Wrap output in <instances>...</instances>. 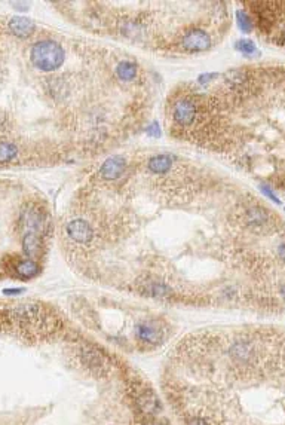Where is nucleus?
I'll return each mask as SVG.
<instances>
[{"label":"nucleus","instance_id":"nucleus-11","mask_svg":"<svg viewBox=\"0 0 285 425\" xmlns=\"http://www.w3.org/2000/svg\"><path fill=\"white\" fill-rule=\"evenodd\" d=\"M140 406L141 409L146 412V413H156V412L161 409V403L158 400V397L155 396L153 393L147 391L144 394H141L140 397Z\"/></svg>","mask_w":285,"mask_h":425},{"label":"nucleus","instance_id":"nucleus-22","mask_svg":"<svg viewBox=\"0 0 285 425\" xmlns=\"http://www.w3.org/2000/svg\"><path fill=\"white\" fill-rule=\"evenodd\" d=\"M279 292H281V296H284V297H285V284H282V286H281V290H279Z\"/></svg>","mask_w":285,"mask_h":425},{"label":"nucleus","instance_id":"nucleus-23","mask_svg":"<svg viewBox=\"0 0 285 425\" xmlns=\"http://www.w3.org/2000/svg\"><path fill=\"white\" fill-rule=\"evenodd\" d=\"M158 425H161V424H158Z\"/></svg>","mask_w":285,"mask_h":425},{"label":"nucleus","instance_id":"nucleus-8","mask_svg":"<svg viewBox=\"0 0 285 425\" xmlns=\"http://www.w3.org/2000/svg\"><path fill=\"white\" fill-rule=\"evenodd\" d=\"M14 264H15L14 265V272L19 278H33L40 272V266L31 259H26V260L19 259V260H14Z\"/></svg>","mask_w":285,"mask_h":425},{"label":"nucleus","instance_id":"nucleus-16","mask_svg":"<svg viewBox=\"0 0 285 425\" xmlns=\"http://www.w3.org/2000/svg\"><path fill=\"white\" fill-rule=\"evenodd\" d=\"M236 16H238V26L240 27V30L245 31V33L251 31V29H253V23H251V19H250V15L247 14L245 11L240 9V11H238Z\"/></svg>","mask_w":285,"mask_h":425},{"label":"nucleus","instance_id":"nucleus-10","mask_svg":"<svg viewBox=\"0 0 285 425\" xmlns=\"http://www.w3.org/2000/svg\"><path fill=\"white\" fill-rule=\"evenodd\" d=\"M171 165H172V161L168 155H158V156L151 158L149 162L150 171L156 173V174H165L166 171H169Z\"/></svg>","mask_w":285,"mask_h":425},{"label":"nucleus","instance_id":"nucleus-3","mask_svg":"<svg viewBox=\"0 0 285 425\" xmlns=\"http://www.w3.org/2000/svg\"><path fill=\"white\" fill-rule=\"evenodd\" d=\"M42 234L39 232H34V231H29V232H24V238H23V251L24 254L27 256V259H37L43 250V242H42Z\"/></svg>","mask_w":285,"mask_h":425},{"label":"nucleus","instance_id":"nucleus-7","mask_svg":"<svg viewBox=\"0 0 285 425\" xmlns=\"http://www.w3.org/2000/svg\"><path fill=\"white\" fill-rule=\"evenodd\" d=\"M126 168V162L123 161V158L120 156H112L101 165L100 174L105 180H115L123 174Z\"/></svg>","mask_w":285,"mask_h":425},{"label":"nucleus","instance_id":"nucleus-4","mask_svg":"<svg viewBox=\"0 0 285 425\" xmlns=\"http://www.w3.org/2000/svg\"><path fill=\"white\" fill-rule=\"evenodd\" d=\"M67 235L75 239L76 242H88L92 239V228L83 220H75L67 225Z\"/></svg>","mask_w":285,"mask_h":425},{"label":"nucleus","instance_id":"nucleus-20","mask_svg":"<svg viewBox=\"0 0 285 425\" xmlns=\"http://www.w3.org/2000/svg\"><path fill=\"white\" fill-rule=\"evenodd\" d=\"M23 292H24L23 289H6V290H3L5 294H21Z\"/></svg>","mask_w":285,"mask_h":425},{"label":"nucleus","instance_id":"nucleus-18","mask_svg":"<svg viewBox=\"0 0 285 425\" xmlns=\"http://www.w3.org/2000/svg\"><path fill=\"white\" fill-rule=\"evenodd\" d=\"M189 425H210L205 419L202 418H190L189 419Z\"/></svg>","mask_w":285,"mask_h":425},{"label":"nucleus","instance_id":"nucleus-5","mask_svg":"<svg viewBox=\"0 0 285 425\" xmlns=\"http://www.w3.org/2000/svg\"><path fill=\"white\" fill-rule=\"evenodd\" d=\"M135 336L140 342L155 345V343H159L162 340V332L150 322H140L135 327Z\"/></svg>","mask_w":285,"mask_h":425},{"label":"nucleus","instance_id":"nucleus-14","mask_svg":"<svg viewBox=\"0 0 285 425\" xmlns=\"http://www.w3.org/2000/svg\"><path fill=\"white\" fill-rule=\"evenodd\" d=\"M137 74V66L131 61H120L118 66V76L122 80H131Z\"/></svg>","mask_w":285,"mask_h":425},{"label":"nucleus","instance_id":"nucleus-1","mask_svg":"<svg viewBox=\"0 0 285 425\" xmlns=\"http://www.w3.org/2000/svg\"><path fill=\"white\" fill-rule=\"evenodd\" d=\"M31 63L42 72H54L64 61V49L54 41H42L31 48Z\"/></svg>","mask_w":285,"mask_h":425},{"label":"nucleus","instance_id":"nucleus-12","mask_svg":"<svg viewBox=\"0 0 285 425\" xmlns=\"http://www.w3.org/2000/svg\"><path fill=\"white\" fill-rule=\"evenodd\" d=\"M18 156V146L12 141L0 143V164H8Z\"/></svg>","mask_w":285,"mask_h":425},{"label":"nucleus","instance_id":"nucleus-17","mask_svg":"<svg viewBox=\"0 0 285 425\" xmlns=\"http://www.w3.org/2000/svg\"><path fill=\"white\" fill-rule=\"evenodd\" d=\"M236 49L240 51L242 54H245V55H253L255 51H257L254 42L250 41V39H240L239 42L236 44Z\"/></svg>","mask_w":285,"mask_h":425},{"label":"nucleus","instance_id":"nucleus-21","mask_svg":"<svg viewBox=\"0 0 285 425\" xmlns=\"http://www.w3.org/2000/svg\"><path fill=\"white\" fill-rule=\"evenodd\" d=\"M278 254H279L281 260H284V262H285V244L279 246V249H278Z\"/></svg>","mask_w":285,"mask_h":425},{"label":"nucleus","instance_id":"nucleus-19","mask_svg":"<svg viewBox=\"0 0 285 425\" xmlns=\"http://www.w3.org/2000/svg\"><path fill=\"white\" fill-rule=\"evenodd\" d=\"M263 192H265V193H266V195L269 196V198H270V199H272V201H275L276 204H279V199H278V198L275 196V193H273V192H270L269 189H268V188H263Z\"/></svg>","mask_w":285,"mask_h":425},{"label":"nucleus","instance_id":"nucleus-9","mask_svg":"<svg viewBox=\"0 0 285 425\" xmlns=\"http://www.w3.org/2000/svg\"><path fill=\"white\" fill-rule=\"evenodd\" d=\"M9 29L18 37H27V36H30V34L34 33L36 26H34V23H31L30 19H27V18L14 16L9 21Z\"/></svg>","mask_w":285,"mask_h":425},{"label":"nucleus","instance_id":"nucleus-13","mask_svg":"<svg viewBox=\"0 0 285 425\" xmlns=\"http://www.w3.org/2000/svg\"><path fill=\"white\" fill-rule=\"evenodd\" d=\"M83 361L85 365L94 369V370H103L104 367V357L97 354L94 350H88V351H83Z\"/></svg>","mask_w":285,"mask_h":425},{"label":"nucleus","instance_id":"nucleus-2","mask_svg":"<svg viewBox=\"0 0 285 425\" xmlns=\"http://www.w3.org/2000/svg\"><path fill=\"white\" fill-rule=\"evenodd\" d=\"M181 46L192 51V52H198V51H204V49H208L211 46V37L210 34H207L205 31L202 30H190L189 33L183 34L181 37Z\"/></svg>","mask_w":285,"mask_h":425},{"label":"nucleus","instance_id":"nucleus-6","mask_svg":"<svg viewBox=\"0 0 285 425\" xmlns=\"http://www.w3.org/2000/svg\"><path fill=\"white\" fill-rule=\"evenodd\" d=\"M196 117V106L189 100H181L174 107V119L183 125L187 127L190 125Z\"/></svg>","mask_w":285,"mask_h":425},{"label":"nucleus","instance_id":"nucleus-15","mask_svg":"<svg viewBox=\"0 0 285 425\" xmlns=\"http://www.w3.org/2000/svg\"><path fill=\"white\" fill-rule=\"evenodd\" d=\"M171 290H169V287L168 286H165V284H162V282H149V284H146V293L150 294V296H166V294L169 293Z\"/></svg>","mask_w":285,"mask_h":425}]
</instances>
